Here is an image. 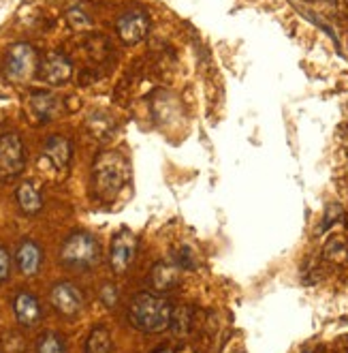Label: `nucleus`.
Returning a JSON list of instances; mask_svg holds the SVG:
<instances>
[{"mask_svg":"<svg viewBox=\"0 0 348 353\" xmlns=\"http://www.w3.org/2000/svg\"><path fill=\"white\" fill-rule=\"evenodd\" d=\"M113 341L111 332L105 325H94L84 343V353H111Z\"/></svg>","mask_w":348,"mask_h":353,"instance_id":"nucleus-16","label":"nucleus"},{"mask_svg":"<svg viewBox=\"0 0 348 353\" xmlns=\"http://www.w3.org/2000/svg\"><path fill=\"white\" fill-rule=\"evenodd\" d=\"M28 105L39 120H52L60 112V99L50 92H32L28 99Z\"/></svg>","mask_w":348,"mask_h":353,"instance_id":"nucleus-15","label":"nucleus"},{"mask_svg":"<svg viewBox=\"0 0 348 353\" xmlns=\"http://www.w3.org/2000/svg\"><path fill=\"white\" fill-rule=\"evenodd\" d=\"M13 315L19 325L34 327L36 323H41V319H43V308H41V302L36 300L34 294L19 292L13 298Z\"/></svg>","mask_w":348,"mask_h":353,"instance_id":"nucleus-10","label":"nucleus"},{"mask_svg":"<svg viewBox=\"0 0 348 353\" xmlns=\"http://www.w3.org/2000/svg\"><path fill=\"white\" fill-rule=\"evenodd\" d=\"M137 236L131 230H120L111 238V248H109V268L113 274H127L135 257H137Z\"/></svg>","mask_w":348,"mask_h":353,"instance_id":"nucleus-7","label":"nucleus"},{"mask_svg":"<svg viewBox=\"0 0 348 353\" xmlns=\"http://www.w3.org/2000/svg\"><path fill=\"white\" fill-rule=\"evenodd\" d=\"M193 321H195V310L184 304V306L173 308L169 327L175 332V334H188V332L193 330Z\"/></svg>","mask_w":348,"mask_h":353,"instance_id":"nucleus-17","label":"nucleus"},{"mask_svg":"<svg viewBox=\"0 0 348 353\" xmlns=\"http://www.w3.org/2000/svg\"><path fill=\"white\" fill-rule=\"evenodd\" d=\"M15 265L22 276H36L43 265V251L34 240H22L15 251Z\"/></svg>","mask_w":348,"mask_h":353,"instance_id":"nucleus-11","label":"nucleus"},{"mask_svg":"<svg viewBox=\"0 0 348 353\" xmlns=\"http://www.w3.org/2000/svg\"><path fill=\"white\" fill-rule=\"evenodd\" d=\"M100 242L90 232H73L60 246V263L69 270L86 272L100 263Z\"/></svg>","mask_w":348,"mask_h":353,"instance_id":"nucleus-3","label":"nucleus"},{"mask_svg":"<svg viewBox=\"0 0 348 353\" xmlns=\"http://www.w3.org/2000/svg\"><path fill=\"white\" fill-rule=\"evenodd\" d=\"M39 75L43 81H47L50 86H63L73 75V65L65 54L52 52L39 65Z\"/></svg>","mask_w":348,"mask_h":353,"instance_id":"nucleus-9","label":"nucleus"},{"mask_svg":"<svg viewBox=\"0 0 348 353\" xmlns=\"http://www.w3.org/2000/svg\"><path fill=\"white\" fill-rule=\"evenodd\" d=\"M173 306L167 298L152 292H139L133 296L129 304V321L146 334H158L165 332L171 323Z\"/></svg>","mask_w":348,"mask_h":353,"instance_id":"nucleus-1","label":"nucleus"},{"mask_svg":"<svg viewBox=\"0 0 348 353\" xmlns=\"http://www.w3.org/2000/svg\"><path fill=\"white\" fill-rule=\"evenodd\" d=\"M129 161L116 150H105L92 165V191L98 199H113L129 182Z\"/></svg>","mask_w":348,"mask_h":353,"instance_id":"nucleus-2","label":"nucleus"},{"mask_svg":"<svg viewBox=\"0 0 348 353\" xmlns=\"http://www.w3.org/2000/svg\"><path fill=\"white\" fill-rule=\"evenodd\" d=\"M11 276V255L7 248L0 244V283L9 281Z\"/></svg>","mask_w":348,"mask_h":353,"instance_id":"nucleus-21","label":"nucleus"},{"mask_svg":"<svg viewBox=\"0 0 348 353\" xmlns=\"http://www.w3.org/2000/svg\"><path fill=\"white\" fill-rule=\"evenodd\" d=\"M15 199H17L19 210L28 216H34L43 210V195H41V191L36 189L34 182L26 180V182L19 184L17 191H15Z\"/></svg>","mask_w":348,"mask_h":353,"instance_id":"nucleus-14","label":"nucleus"},{"mask_svg":"<svg viewBox=\"0 0 348 353\" xmlns=\"http://www.w3.org/2000/svg\"><path fill=\"white\" fill-rule=\"evenodd\" d=\"M50 304L54 306V310L60 317L73 319L77 315H81L84 310L86 298L84 292L71 281H58L52 289H50Z\"/></svg>","mask_w":348,"mask_h":353,"instance_id":"nucleus-5","label":"nucleus"},{"mask_svg":"<svg viewBox=\"0 0 348 353\" xmlns=\"http://www.w3.org/2000/svg\"><path fill=\"white\" fill-rule=\"evenodd\" d=\"M100 298H103V302L107 306H113L118 302V292H116V287L113 285H105L103 287V292H100Z\"/></svg>","mask_w":348,"mask_h":353,"instance_id":"nucleus-22","label":"nucleus"},{"mask_svg":"<svg viewBox=\"0 0 348 353\" xmlns=\"http://www.w3.org/2000/svg\"><path fill=\"white\" fill-rule=\"evenodd\" d=\"M150 283L160 294L171 292L182 283V268L175 261H158L150 270Z\"/></svg>","mask_w":348,"mask_h":353,"instance_id":"nucleus-13","label":"nucleus"},{"mask_svg":"<svg viewBox=\"0 0 348 353\" xmlns=\"http://www.w3.org/2000/svg\"><path fill=\"white\" fill-rule=\"evenodd\" d=\"M36 67H39L36 52L30 43H24V41L13 43L5 54V75L11 81H15V84L28 81L34 75Z\"/></svg>","mask_w":348,"mask_h":353,"instance_id":"nucleus-4","label":"nucleus"},{"mask_svg":"<svg viewBox=\"0 0 348 353\" xmlns=\"http://www.w3.org/2000/svg\"><path fill=\"white\" fill-rule=\"evenodd\" d=\"M116 30L127 46H137L150 30V17L143 9H129L118 17Z\"/></svg>","mask_w":348,"mask_h":353,"instance_id":"nucleus-8","label":"nucleus"},{"mask_svg":"<svg viewBox=\"0 0 348 353\" xmlns=\"http://www.w3.org/2000/svg\"><path fill=\"white\" fill-rule=\"evenodd\" d=\"M67 19H69V24L73 26V28H90L92 26V19H90V15L81 9V7H71L69 11H67Z\"/></svg>","mask_w":348,"mask_h":353,"instance_id":"nucleus-20","label":"nucleus"},{"mask_svg":"<svg viewBox=\"0 0 348 353\" xmlns=\"http://www.w3.org/2000/svg\"><path fill=\"white\" fill-rule=\"evenodd\" d=\"M36 353H69L65 339L58 334V332H43L36 339Z\"/></svg>","mask_w":348,"mask_h":353,"instance_id":"nucleus-18","label":"nucleus"},{"mask_svg":"<svg viewBox=\"0 0 348 353\" xmlns=\"http://www.w3.org/2000/svg\"><path fill=\"white\" fill-rule=\"evenodd\" d=\"M325 257L329 259V261H334V263L348 261V246H346V242L340 240V238L331 240L329 244L325 246Z\"/></svg>","mask_w":348,"mask_h":353,"instance_id":"nucleus-19","label":"nucleus"},{"mask_svg":"<svg viewBox=\"0 0 348 353\" xmlns=\"http://www.w3.org/2000/svg\"><path fill=\"white\" fill-rule=\"evenodd\" d=\"M71 154V141L63 135H50L43 143V159L58 172H65L69 168Z\"/></svg>","mask_w":348,"mask_h":353,"instance_id":"nucleus-12","label":"nucleus"},{"mask_svg":"<svg viewBox=\"0 0 348 353\" xmlns=\"http://www.w3.org/2000/svg\"><path fill=\"white\" fill-rule=\"evenodd\" d=\"M26 168L24 141L17 133L0 135V178H15Z\"/></svg>","mask_w":348,"mask_h":353,"instance_id":"nucleus-6","label":"nucleus"},{"mask_svg":"<svg viewBox=\"0 0 348 353\" xmlns=\"http://www.w3.org/2000/svg\"><path fill=\"white\" fill-rule=\"evenodd\" d=\"M152 353H175V349H173V347H169V345H162V347H156Z\"/></svg>","mask_w":348,"mask_h":353,"instance_id":"nucleus-23","label":"nucleus"}]
</instances>
